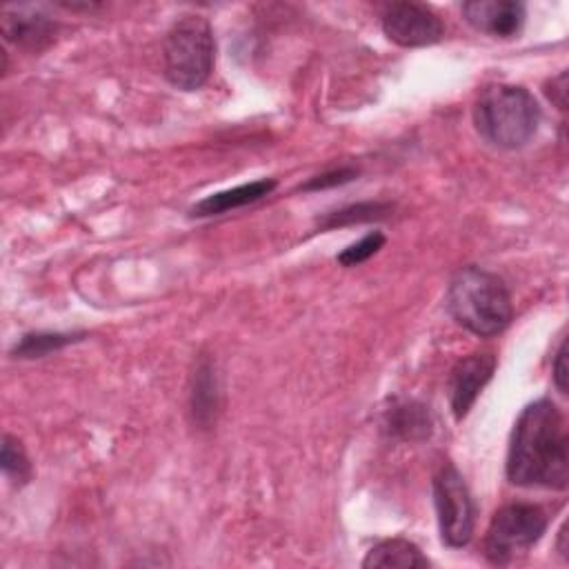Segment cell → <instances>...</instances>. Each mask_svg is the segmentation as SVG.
I'll return each instance as SVG.
<instances>
[{"label": "cell", "instance_id": "15", "mask_svg": "<svg viewBox=\"0 0 569 569\" xmlns=\"http://www.w3.org/2000/svg\"><path fill=\"white\" fill-rule=\"evenodd\" d=\"M391 211L389 204L382 202H358L351 207H345L340 211L327 213V218L320 222L322 229H333L342 224H353V222H369V220H380Z\"/></svg>", "mask_w": 569, "mask_h": 569}, {"label": "cell", "instance_id": "8", "mask_svg": "<svg viewBox=\"0 0 569 569\" xmlns=\"http://www.w3.org/2000/svg\"><path fill=\"white\" fill-rule=\"evenodd\" d=\"M493 371H496V356L489 351H476L456 362L449 376V402L458 420L469 413L478 393L491 380Z\"/></svg>", "mask_w": 569, "mask_h": 569}, {"label": "cell", "instance_id": "17", "mask_svg": "<svg viewBox=\"0 0 569 569\" xmlns=\"http://www.w3.org/2000/svg\"><path fill=\"white\" fill-rule=\"evenodd\" d=\"M382 244H385V236H382L380 231L367 233V236L360 238L358 242H353V244H349L347 249H342V251L338 253V262H340L342 267L362 264L365 260H369L371 256H376Z\"/></svg>", "mask_w": 569, "mask_h": 569}, {"label": "cell", "instance_id": "11", "mask_svg": "<svg viewBox=\"0 0 569 569\" xmlns=\"http://www.w3.org/2000/svg\"><path fill=\"white\" fill-rule=\"evenodd\" d=\"M273 189H276V180H267V178L244 182V184H238L233 189H224V191H218V193H211V196L202 198L200 202H196L191 207V216H196V218L220 216V213H227L231 209L251 204V202L269 196Z\"/></svg>", "mask_w": 569, "mask_h": 569}, {"label": "cell", "instance_id": "18", "mask_svg": "<svg viewBox=\"0 0 569 569\" xmlns=\"http://www.w3.org/2000/svg\"><path fill=\"white\" fill-rule=\"evenodd\" d=\"M391 429L402 433L405 438L413 436L416 431H420L422 436L429 433V420H427V413L422 407H400L393 418H391Z\"/></svg>", "mask_w": 569, "mask_h": 569}, {"label": "cell", "instance_id": "10", "mask_svg": "<svg viewBox=\"0 0 569 569\" xmlns=\"http://www.w3.org/2000/svg\"><path fill=\"white\" fill-rule=\"evenodd\" d=\"M2 36L24 49H42L56 36V22L42 13L16 9L2 13Z\"/></svg>", "mask_w": 569, "mask_h": 569}, {"label": "cell", "instance_id": "1", "mask_svg": "<svg viewBox=\"0 0 569 569\" xmlns=\"http://www.w3.org/2000/svg\"><path fill=\"white\" fill-rule=\"evenodd\" d=\"M507 478L527 489H567L569 438L553 400L540 398L520 411L511 431Z\"/></svg>", "mask_w": 569, "mask_h": 569}, {"label": "cell", "instance_id": "16", "mask_svg": "<svg viewBox=\"0 0 569 569\" xmlns=\"http://www.w3.org/2000/svg\"><path fill=\"white\" fill-rule=\"evenodd\" d=\"M0 462H2V471L4 476L16 482L18 487H22L24 482H29L31 478V462L20 445L18 438L13 436H4L2 438V453H0Z\"/></svg>", "mask_w": 569, "mask_h": 569}, {"label": "cell", "instance_id": "2", "mask_svg": "<svg viewBox=\"0 0 569 569\" xmlns=\"http://www.w3.org/2000/svg\"><path fill=\"white\" fill-rule=\"evenodd\" d=\"M447 309L460 327L482 338L505 331L513 316L505 282L496 273L473 264L462 267L451 278Z\"/></svg>", "mask_w": 569, "mask_h": 569}, {"label": "cell", "instance_id": "5", "mask_svg": "<svg viewBox=\"0 0 569 569\" xmlns=\"http://www.w3.org/2000/svg\"><path fill=\"white\" fill-rule=\"evenodd\" d=\"M547 513L533 502H509L500 507L485 536V556L493 565H509L525 556L545 533Z\"/></svg>", "mask_w": 569, "mask_h": 569}, {"label": "cell", "instance_id": "9", "mask_svg": "<svg viewBox=\"0 0 569 569\" xmlns=\"http://www.w3.org/2000/svg\"><path fill=\"white\" fill-rule=\"evenodd\" d=\"M462 16L476 31L511 38L522 29L525 4L516 0H471L462 4Z\"/></svg>", "mask_w": 569, "mask_h": 569}, {"label": "cell", "instance_id": "14", "mask_svg": "<svg viewBox=\"0 0 569 569\" xmlns=\"http://www.w3.org/2000/svg\"><path fill=\"white\" fill-rule=\"evenodd\" d=\"M218 407V391H216V378L211 376V365H200L196 373V387L191 391V411L200 425L209 422L213 418V411Z\"/></svg>", "mask_w": 569, "mask_h": 569}, {"label": "cell", "instance_id": "19", "mask_svg": "<svg viewBox=\"0 0 569 569\" xmlns=\"http://www.w3.org/2000/svg\"><path fill=\"white\" fill-rule=\"evenodd\" d=\"M358 176V169L353 167H340V169H331V171H325L320 176H313L309 182H305L300 189L305 191H316V189H327V187H336V184H342V182H349Z\"/></svg>", "mask_w": 569, "mask_h": 569}, {"label": "cell", "instance_id": "4", "mask_svg": "<svg viewBox=\"0 0 569 569\" xmlns=\"http://www.w3.org/2000/svg\"><path fill=\"white\" fill-rule=\"evenodd\" d=\"M162 58L164 76L173 87L182 91L200 89L213 71L216 40L211 24L200 16L180 18L164 38Z\"/></svg>", "mask_w": 569, "mask_h": 569}, {"label": "cell", "instance_id": "20", "mask_svg": "<svg viewBox=\"0 0 569 569\" xmlns=\"http://www.w3.org/2000/svg\"><path fill=\"white\" fill-rule=\"evenodd\" d=\"M553 382L560 393H567V342L562 340L553 356Z\"/></svg>", "mask_w": 569, "mask_h": 569}, {"label": "cell", "instance_id": "6", "mask_svg": "<svg viewBox=\"0 0 569 569\" xmlns=\"http://www.w3.org/2000/svg\"><path fill=\"white\" fill-rule=\"evenodd\" d=\"M433 505L440 538L447 547H465L473 536L476 509L465 478L453 465H442L433 478Z\"/></svg>", "mask_w": 569, "mask_h": 569}, {"label": "cell", "instance_id": "3", "mask_svg": "<svg viewBox=\"0 0 569 569\" xmlns=\"http://www.w3.org/2000/svg\"><path fill=\"white\" fill-rule=\"evenodd\" d=\"M473 124L489 144L520 149L538 131L540 107L525 87L491 84L473 104Z\"/></svg>", "mask_w": 569, "mask_h": 569}, {"label": "cell", "instance_id": "13", "mask_svg": "<svg viewBox=\"0 0 569 569\" xmlns=\"http://www.w3.org/2000/svg\"><path fill=\"white\" fill-rule=\"evenodd\" d=\"M80 340V333H27L20 338V342H16L13 347V356L16 358H42L51 351H60L62 347L71 345Z\"/></svg>", "mask_w": 569, "mask_h": 569}, {"label": "cell", "instance_id": "7", "mask_svg": "<svg viewBox=\"0 0 569 569\" xmlns=\"http://www.w3.org/2000/svg\"><path fill=\"white\" fill-rule=\"evenodd\" d=\"M385 36L400 47H427L442 38V20L425 4L393 2L382 11Z\"/></svg>", "mask_w": 569, "mask_h": 569}, {"label": "cell", "instance_id": "21", "mask_svg": "<svg viewBox=\"0 0 569 569\" xmlns=\"http://www.w3.org/2000/svg\"><path fill=\"white\" fill-rule=\"evenodd\" d=\"M553 91H547L549 100L558 104V109H567V73H560L556 80H551Z\"/></svg>", "mask_w": 569, "mask_h": 569}, {"label": "cell", "instance_id": "12", "mask_svg": "<svg viewBox=\"0 0 569 569\" xmlns=\"http://www.w3.org/2000/svg\"><path fill=\"white\" fill-rule=\"evenodd\" d=\"M365 569H389V567H400V569H413V567H429L427 556L418 549V545H413L411 540L405 538H389L382 540L378 545H373L365 560H362Z\"/></svg>", "mask_w": 569, "mask_h": 569}]
</instances>
